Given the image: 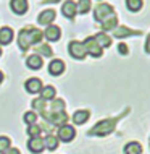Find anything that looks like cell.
<instances>
[{
  "instance_id": "1",
  "label": "cell",
  "mask_w": 150,
  "mask_h": 154,
  "mask_svg": "<svg viewBox=\"0 0 150 154\" xmlns=\"http://www.w3.org/2000/svg\"><path fill=\"white\" fill-rule=\"evenodd\" d=\"M44 37V32L34 26H26L18 32V47L21 52H26L31 45L40 44Z\"/></svg>"
},
{
  "instance_id": "2",
  "label": "cell",
  "mask_w": 150,
  "mask_h": 154,
  "mask_svg": "<svg viewBox=\"0 0 150 154\" xmlns=\"http://www.w3.org/2000/svg\"><path fill=\"white\" fill-rule=\"evenodd\" d=\"M116 122H118V119H107V120H102V122H99L94 128H90V130H89V135H90V136H107V135H110V133L115 130Z\"/></svg>"
},
{
  "instance_id": "3",
  "label": "cell",
  "mask_w": 150,
  "mask_h": 154,
  "mask_svg": "<svg viewBox=\"0 0 150 154\" xmlns=\"http://www.w3.org/2000/svg\"><path fill=\"white\" fill-rule=\"evenodd\" d=\"M113 13L115 11H113V7L111 5H108V3H99V5L95 7V10H94V18H95V21L102 23Z\"/></svg>"
},
{
  "instance_id": "4",
  "label": "cell",
  "mask_w": 150,
  "mask_h": 154,
  "mask_svg": "<svg viewBox=\"0 0 150 154\" xmlns=\"http://www.w3.org/2000/svg\"><path fill=\"white\" fill-rule=\"evenodd\" d=\"M68 52H69V55L76 60H84L86 55H87L84 44L79 42V41H71V42L68 44Z\"/></svg>"
},
{
  "instance_id": "5",
  "label": "cell",
  "mask_w": 150,
  "mask_h": 154,
  "mask_svg": "<svg viewBox=\"0 0 150 154\" xmlns=\"http://www.w3.org/2000/svg\"><path fill=\"white\" fill-rule=\"evenodd\" d=\"M58 140L65 141V143H69V141L74 140V136H76V130H74V127L71 125H61L60 128H58Z\"/></svg>"
},
{
  "instance_id": "6",
  "label": "cell",
  "mask_w": 150,
  "mask_h": 154,
  "mask_svg": "<svg viewBox=\"0 0 150 154\" xmlns=\"http://www.w3.org/2000/svg\"><path fill=\"white\" fill-rule=\"evenodd\" d=\"M82 44H84V49H86V52L89 54V55H92V57H100L102 55V47L97 44V41H95L94 37H87Z\"/></svg>"
},
{
  "instance_id": "7",
  "label": "cell",
  "mask_w": 150,
  "mask_h": 154,
  "mask_svg": "<svg viewBox=\"0 0 150 154\" xmlns=\"http://www.w3.org/2000/svg\"><path fill=\"white\" fill-rule=\"evenodd\" d=\"M44 37L50 42H57V41H60L61 37V29L57 26V24H49L47 28H45L44 31Z\"/></svg>"
},
{
  "instance_id": "8",
  "label": "cell",
  "mask_w": 150,
  "mask_h": 154,
  "mask_svg": "<svg viewBox=\"0 0 150 154\" xmlns=\"http://www.w3.org/2000/svg\"><path fill=\"white\" fill-rule=\"evenodd\" d=\"M57 16V11L52 10V8H47V10H42L37 16V23L42 24V26H49L50 23H53V20H55Z\"/></svg>"
},
{
  "instance_id": "9",
  "label": "cell",
  "mask_w": 150,
  "mask_h": 154,
  "mask_svg": "<svg viewBox=\"0 0 150 154\" xmlns=\"http://www.w3.org/2000/svg\"><path fill=\"white\" fill-rule=\"evenodd\" d=\"M142 32L137 31V29H131L128 26H116L113 29V36L121 39V37H129V36H140Z\"/></svg>"
},
{
  "instance_id": "10",
  "label": "cell",
  "mask_w": 150,
  "mask_h": 154,
  "mask_svg": "<svg viewBox=\"0 0 150 154\" xmlns=\"http://www.w3.org/2000/svg\"><path fill=\"white\" fill-rule=\"evenodd\" d=\"M24 88H26L28 93L37 94V93H40V91H42L44 85H42V81H40L39 78H29V80L24 83Z\"/></svg>"
},
{
  "instance_id": "11",
  "label": "cell",
  "mask_w": 150,
  "mask_h": 154,
  "mask_svg": "<svg viewBox=\"0 0 150 154\" xmlns=\"http://www.w3.org/2000/svg\"><path fill=\"white\" fill-rule=\"evenodd\" d=\"M28 149L31 152H34V154H39V152H42L44 151V140L40 138V136H34V138H31L28 141Z\"/></svg>"
},
{
  "instance_id": "12",
  "label": "cell",
  "mask_w": 150,
  "mask_h": 154,
  "mask_svg": "<svg viewBox=\"0 0 150 154\" xmlns=\"http://www.w3.org/2000/svg\"><path fill=\"white\" fill-rule=\"evenodd\" d=\"M61 13H63V16H66L68 20H74V16L78 13L76 3H74L73 0H66L63 3V7H61Z\"/></svg>"
},
{
  "instance_id": "13",
  "label": "cell",
  "mask_w": 150,
  "mask_h": 154,
  "mask_svg": "<svg viewBox=\"0 0 150 154\" xmlns=\"http://www.w3.org/2000/svg\"><path fill=\"white\" fill-rule=\"evenodd\" d=\"M65 72V63H63V60H60V59H55V60H52L49 63V73L52 75V76H58V75H61Z\"/></svg>"
},
{
  "instance_id": "14",
  "label": "cell",
  "mask_w": 150,
  "mask_h": 154,
  "mask_svg": "<svg viewBox=\"0 0 150 154\" xmlns=\"http://www.w3.org/2000/svg\"><path fill=\"white\" fill-rule=\"evenodd\" d=\"M10 7H11V10H13V13H16V15H24V13L28 11L29 3H28V0H11V2H10Z\"/></svg>"
},
{
  "instance_id": "15",
  "label": "cell",
  "mask_w": 150,
  "mask_h": 154,
  "mask_svg": "<svg viewBox=\"0 0 150 154\" xmlns=\"http://www.w3.org/2000/svg\"><path fill=\"white\" fill-rule=\"evenodd\" d=\"M13 36H15V32L10 26H2L0 28V44L2 45L10 44L11 41H13Z\"/></svg>"
},
{
  "instance_id": "16",
  "label": "cell",
  "mask_w": 150,
  "mask_h": 154,
  "mask_svg": "<svg viewBox=\"0 0 150 154\" xmlns=\"http://www.w3.org/2000/svg\"><path fill=\"white\" fill-rule=\"evenodd\" d=\"M44 65V60L40 55H37V54H32V55H29L26 59V66L31 70H40Z\"/></svg>"
},
{
  "instance_id": "17",
  "label": "cell",
  "mask_w": 150,
  "mask_h": 154,
  "mask_svg": "<svg viewBox=\"0 0 150 154\" xmlns=\"http://www.w3.org/2000/svg\"><path fill=\"white\" fill-rule=\"evenodd\" d=\"M100 24H102V29L103 31H113L115 28L118 26V16H116V13H113V15L108 16L105 21H102Z\"/></svg>"
},
{
  "instance_id": "18",
  "label": "cell",
  "mask_w": 150,
  "mask_h": 154,
  "mask_svg": "<svg viewBox=\"0 0 150 154\" xmlns=\"http://www.w3.org/2000/svg\"><path fill=\"white\" fill-rule=\"evenodd\" d=\"M89 117H90L89 110H76L73 114V122L76 125H82V123H86L87 120H89Z\"/></svg>"
},
{
  "instance_id": "19",
  "label": "cell",
  "mask_w": 150,
  "mask_h": 154,
  "mask_svg": "<svg viewBox=\"0 0 150 154\" xmlns=\"http://www.w3.org/2000/svg\"><path fill=\"white\" fill-rule=\"evenodd\" d=\"M94 39L97 41V44L100 45V47H110V44H111V37L105 34V32H99V34H95L94 36Z\"/></svg>"
},
{
  "instance_id": "20",
  "label": "cell",
  "mask_w": 150,
  "mask_h": 154,
  "mask_svg": "<svg viewBox=\"0 0 150 154\" xmlns=\"http://www.w3.org/2000/svg\"><path fill=\"white\" fill-rule=\"evenodd\" d=\"M124 154H142V146H140L137 141L128 143L126 146H124Z\"/></svg>"
},
{
  "instance_id": "21",
  "label": "cell",
  "mask_w": 150,
  "mask_h": 154,
  "mask_svg": "<svg viewBox=\"0 0 150 154\" xmlns=\"http://www.w3.org/2000/svg\"><path fill=\"white\" fill-rule=\"evenodd\" d=\"M34 51L37 52V55H44V57H52L53 55V51L49 44H37Z\"/></svg>"
},
{
  "instance_id": "22",
  "label": "cell",
  "mask_w": 150,
  "mask_h": 154,
  "mask_svg": "<svg viewBox=\"0 0 150 154\" xmlns=\"http://www.w3.org/2000/svg\"><path fill=\"white\" fill-rule=\"evenodd\" d=\"M44 146L49 149V151H55V149L58 148V140H57V136H53V135H47L44 138Z\"/></svg>"
},
{
  "instance_id": "23",
  "label": "cell",
  "mask_w": 150,
  "mask_h": 154,
  "mask_svg": "<svg viewBox=\"0 0 150 154\" xmlns=\"http://www.w3.org/2000/svg\"><path fill=\"white\" fill-rule=\"evenodd\" d=\"M57 91L53 86H45V88H42V91H40V99H44V101H52L53 97H55Z\"/></svg>"
},
{
  "instance_id": "24",
  "label": "cell",
  "mask_w": 150,
  "mask_h": 154,
  "mask_svg": "<svg viewBox=\"0 0 150 154\" xmlns=\"http://www.w3.org/2000/svg\"><path fill=\"white\" fill-rule=\"evenodd\" d=\"M50 112H65V101L63 99H57L50 104Z\"/></svg>"
},
{
  "instance_id": "25",
  "label": "cell",
  "mask_w": 150,
  "mask_h": 154,
  "mask_svg": "<svg viewBox=\"0 0 150 154\" xmlns=\"http://www.w3.org/2000/svg\"><path fill=\"white\" fill-rule=\"evenodd\" d=\"M76 10L82 15L87 13V11L90 10V0H79L78 5H76Z\"/></svg>"
},
{
  "instance_id": "26",
  "label": "cell",
  "mask_w": 150,
  "mask_h": 154,
  "mask_svg": "<svg viewBox=\"0 0 150 154\" xmlns=\"http://www.w3.org/2000/svg\"><path fill=\"white\" fill-rule=\"evenodd\" d=\"M126 5L131 11H139L140 8H142L144 2L142 0H126Z\"/></svg>"
},
{
  "instance_id": "27",
  "label": "cell",
  "mask_w": 150,
  "mask_h": 154,
  "mask_svg": "<svg viewBox=\"0 0 150 154\" xmlns=\"http://www.w3.org/2000/svg\"><path fill=\"white\" fill-rule=\"evenodd\" d=\"M31 106H32V109L37 110L39 114H42V112L45 110V101H44V99H40V97L34 99V101L31 102Z\"/></svg>"
},
{
  "instance_id": "28",
  "label": "cell",
  "mask_w": 150,
  "mask_h": 154,
  "mask_svg": "<svg viewBox=\"0 0 150 154\" xmlns=\"http://www.w3.org/2000/svg\"><path fill=\"white\" fill-rule=\"evenodd\" d=\"M10 148H11V140L8 136H0V154L8 151Z\"/></svg>"
},
{
  "instance_id": "29",
  "label": "cell",
  "mask_w": 150,
  "mask_h": 154,
  "mask_svg": "<svg viewBox=\"0 0 150 154\" xmlns=\"http://www.w3.org/2000/svg\"><path fill=\"white\" fill-rule=\"evenodd\" d=\"M26 133L31 136V138H34V136H39L40 133H42V128H40V125H36V123L34 125H29Z\"/></svg>"
},
{
  "instance_id": "30",
  "label": "cell",
  "mask_w": 150,
  "mask_h": 154,
  "mask_svg": "<svg viewBox=\"0 0 150 154\" xmlns=\"http://www.w3.org/2000/svg\"><path fill=\"white\" fill-rule=\"evenodd\" d=\"M23 120H24L28 125H34L36 120H37V114H36L34 110H29V112H26V114H24Z\"/></svg>"
},
{
  "instance_id": "31",
  "label": "cell",
  "mask_w": 150,
  "mask_h": 154,
  "mask_svg": "<svg viewBox=\"0 0 150 154\" xmlns=\"http://www.w3.org/2000/svg\"><path fill=\"white\" fill-rule=\"evenodd\" d=\"M118 51H119V54L126 55V54H128V45H126V44H119V45H118Z\"/></svg>"
},
{
  "instance_id": "32",
  "label": "cell",
  "mask_w": 150,
  "mask_h": 154,
  "mask_svg": "<svg viewBox=\"0 0 150 154\" xmlns=\"http://www.w3.org/2000/svg\"><path fill=\"white\" fill-rule=\"evenodd\" d=\"M3 154H21V151H19L18 148H10L8 151H5Z\"/></svg>"
},
{
  "instance_id": "33",
  "label": "cell",
  "mask_w": 150,
  "mask_h": 154,
  "mask_svg": "<svg viewBox=\"0 0 150 154\" xmlns=\"http://www.w3.org/2000/svg\"><path fill=\"white\" fill-rule=\"evenodd\" d=\"M145 51L150 54V34H149V37H147V41H145Z\"/></svg>"
},
{
  "instance_id": "34",
  "label": "cell",
  "mask_w": 150,
  "mask_h": 154,
  "mask_svg": "<svg viewBox=\"0 0 150 154\" xmlns=\"http://www.w3.org/2000/svg\"><path fill=\"white\" fill-rule=\"evenodd\" d=\"M60 2V0H44V3H57Z\"/></svg>"
},
{
  "instance_id": "35",
  "label": "cell",
  "mask_w": 150,
  "mask_h": 154,
  "mask_svg": "<svg viewBox=\"0 0 150 154\" xmlns=\"http://www.w3.org/2000/svg\"><path fill=\"white\" fill-rule=\"evenodd\" d=\"M2 81H3V73L0 72V83H2Z\"/></svg>"
},
{
  "instance_id": "36",
  "label": "cell",
  "mask_w": 150,
  "mask_h": 154,
  "mask_svg": "<svg viewBox=\"0 0 150 154\" xmlns=\"http://www.w3.org/2000/svg\"><path fill=\"white\" fill-rule=\"evenodd\" d=\"M0 55H2V49H0Z\"/></svg>"
}]
</instances>
